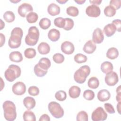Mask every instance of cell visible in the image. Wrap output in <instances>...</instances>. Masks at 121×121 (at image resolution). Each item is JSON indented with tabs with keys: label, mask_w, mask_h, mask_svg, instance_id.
<instances>
[{
	"label": "cell",
	"mask_w": 121,
	"mask_h": 121,
	"mask_svg": "<svg viewBox=\"0 0 121 121\" xmlns=\"http://www.w3.org/2000/svg\"><path fill=\"white\" fill-rule=\"evenodd\" d=\"M23 35V32L21 28L17 27L13 28L8 41L9 47L12 49L18 48L21 45Z\"/></svg>",
	"instance_id": "1"
},
{
	"label": "cell",
	"mask_w": 121,
	"mask_h": 121,
	"mask_svg": "<svg viewBox=\"0 0 121 121\" xmlns=\"http://www.w3.org/2000/svg\"><path fill=\"white\" fill-rule=\"evenodd\" d=\"M4 116L8 121H13L17 117L16 107L14 103L9 100L5 101L3 104Z\"/></svg>",
	"instance_id": "2"
},
{
	"label": "cell",
	"mask_w": 121,
	"mask_h": 121,
	"mask_svg": "<svg viewBox=\"0 0 121 121\" xmlns=\"http://www.w3.org/2000/svg\"><path fill=\"white\" fill-rule=\"evenodd\" d=\"M90 73V67L87 65H83L76 71L74 74L75 81L79 84L84 83L86 78Z\"/></svg>",
	"instance_id": "3"
},
{
	"label": "cell",
	"mask_w": 121,
	"mask_h": 121,
	"mask_svg": "<svg viewBox=\"0 0 121 121\" xmlns=\"http://www.w3.org/2000/svg\"><path fill=\"white\" fill-rule=\"evenodd\" d=\"M39 31L35 26H32L28 29V34L25 37L26 43L29 46L35 45L39 39Z\"/></svg>",
	"instance_id": "4"
},
{
	"label": "cell",
	"mask_w": 121,
	"mask_h": 121,
	"mask_svg": "<svg viewBox=\"0 0 121 121\" xmlns=\"http://www.w3.org/2000/svg\"><path fill=\"white\" fill-rule=\"evenodd\" d=\"M21 73V69L18 66L11 64L5 71L4 76L7 80L9 82H13L20 77Z\"/></svg>",
	"instance_id": "5"
},
{
	"label": "cell",
	"mask_w": 121,
	"mask_h": 121,
	"mask_svg": "<svg viewBox=\"0 0 121 121\" xmlns=\"http://www.w3.org/2000/svg\"><path fill=\"white\" fill-rule=\"evenodd\" d=\"M48 110L52 115L57 119L60 118L64 115V110L60 105L55 102H51L48 104Z\"/></svg>",
	"instance_id": "6"
},
{
	"label": "cell",
	"mask_w": 121,
	"mask_h": 121,
	"mask_svg": "<svg viewBox=\"0 0 121 121\" xmlns=\"http://www.w3.org/2000/svg\"><path fill=\"white\" fill-rule=\"evenodd\" d=\"M107 114L102 107L96 108L92 112L91 119L93 121H103L106 120Z\"/></svg>",
	"instance_id": "7"
},
{
	"label": "cell",
	"mask_w": 121,
	"mask_h": 121,
	"mask_svg": "<svg viewBox=\"0 0 121 121\" xmlns=\"http://www.w3.org/2000/svg\"><path fill=\"white\" fill-rule=\"evenodd\" d=\"M105 83L109 86H115L119 81V78L117 74L113 71H112L106 74L105 78Z\"/></svg>",
	"instance_id": "8"
},
{
	"label": "cell",
	"mask_w": 121,
	"mask_h": 121,
	"mask_svg": "<svg viewBox=\"0 0 121 121\" xmlns=\"http://www.w3.org/2000/svg\"><path fill=\"white\" fill-rule=\"evenodd\" d=\"M33 8L32 5L27 3H23L21 4L18 8L17 11L18 14L22 17H25L28 13L32 12Z\"/></svg>",
	"instance_id": "9"
},
{
	"label": "cell",
	"mask_w": 121,
	"mask_h": 121,
	"mask_svg": "<svg viewBox=\"0 0 121 121\" xmlns=\"http://www.w3.org/2000/svg\"><path fill=\"white\" fill-rule=\"evenodd\" d=\"M86 13L89 17H96L100 16L101 10L98 6L92 4L86 8Z\"/></svg>",
	"instance_id": "10"
},
{
	"label": "cell",
	"mask_w": 121,
	"mask_h": 121,
	"mask_svg": "<svg viewBox=\"0 0 121 121\" xmlns=\"http://www.w3.org/2000/svg\"><path fill=\"white\" fill-rule=\"evenodd\" d=\"M12 90L15 95H21L26 92V86L23 82L21 81L17 82L13 85Z\"/></svg>",
	"instance_id": "11"
},
{
	"label": "cell",
	"mask_w": 121,
	"mask_h": 121,
	"mask_svg": "<svg viewBox=\"0 0 121 121\" xmlns=\"http://www.w3.org/2000/svg\"><path fill=\"white\" fill-rule=\"evenodd\" d=\"M104 39V35L103 32L100 28H95L93 33L92 41L95 43L99 44L103 42Z\"/></svg>",
	"instance_id": "12"
},
{
	"label": "cell",
	"mask_w": 121,
	"mask_h": 121,
	"mask_svg": "<svg viewBox=\"0 0 121 121\" xmlns=\"http://www.w3.org/2000/svg\"><path fill=\"white\" fill-rule=\"evenodd\" d=\"M61 51L66 54H71L73 53L75 50V47L73 44L69 41H65L61 45Z\"/></svg>",
	"instance_id": "13"
},
{
	"label": "cell",
	"mask_w": 121,
	"mask_h": 121,
	"mask_svg": "<svg viewBox=\"0 0 121 121\" xmlns=\"http://www.w3.org/2000/svg\"><path fill=\"white\" fill-rule=\"evenodd\" d=\"M96 46L91 40L87 41L84 45L83 50L87 54L93 53L96 50Z\"/></svg>",
	"instance_id": "14"
},
{
	"label": "cell",
	"mask_w": 121,
	"mask_h": 121,
	"mask_svg": "<svg viewBox=\"0 0 121 121\" xmlns=\"http://www.w3.org/2000/svg\"><path fill=\"white\" fill-rule=\"evenodd\" d=\"M111 97V94L107 89H102L97 93V98L101 102H105L108 100Z\"/></svg>",
	"instance_id": "15"
},
{
	"label": "cell",
	"mask_w": 121,
	"mask_h": 121,
	"mask_svg": "<svg viewBox=\"0 0 121 121\" xmlns=\"http://www.w3.org/2000/svg\"><path fill=\"white\" fill-rule=\"evenodd\" d=\"M103 30L107 37H111L115 34L116 31V27L113 24L110 23L106 25L104 27Z\"/></svg>",
	"instance_id": "16"
},
{
	"label": "cell",
	"mask_w": 121,
	"mask_h": 121,
	"mask_svg": "<svg viewBox=\"0 0 121 121\" xmlns=\"http://www.w3.org/2000/svg\"><path fill=\"white\" fill-rule=\"evenodd\" d=\"M60 7L54 3H51L47 8L48 13L52 16H55L58 15L60 13Z\"/></svg>",
	"instance_id": "17"
},
{
	"label": "cell",
	"mask_w": 121,
	"mask_h": 121,
	"mask_svg": "<svg viewBox=\"0 0 121 121\" xmlns=\"http://www.w3.org/2000/svg\"><path fill=\"white\" fill-rule=\"evenodd\" d=\"M23 104L26 108L28 110H31L35 107L36 102L35 99L33 97L27 96L24 99Z\"/></svg>",
	"instance_id": "18"
},
{
	"label": "cell",
	"mask_w": 121,
	"mask_h": 121,
	"mask_svg": "<svg viewBox=\"0 0 121 121\" xmlns=\"http://www.w3.org/2000/svg\"><path fill=\"white\" fill-rule=\"evenodd\" d=\"M48 37L51 41L52 42H56L60 38V32L58 30L55 28L51 29L48 32Z\"/></svg>",
	"instance_id": "19"
},
{
	"label": "cell",
	"mask_w": 121,
	"mask_h": 121,
	"mask_svg": "<svg viewBox=\"0 0 121 121\" xmlns=\"http://www.w3.org/2000/svg\"><path fill=\"white\" fill-rule=\"evenodd\" d=\"M81 93V89L79 87L76 86H71L69 90V96L73 99L78 97Z\"/></svg>",
	"instance_id": "20"
},
{
	"label": "cell",
	"mask_w": 121,
	"mask_h": 121,
	"mask_svg": "<svg viewBox=\"0 0 121 121\" xmlns=\"http://www.w3.org/2000/svg\"><path fill=\"white\" fill-rule=\"evenodd\" d=\"M9 58L11 61L15 62H20L23 59L21 53L18 51H14L10 53Z\"/></svg>",
	"instance_id": "21"
},
{
	"label": "cell",
	"mask_w": 121,
	"mask_h": 121,
	"mask_svg": "<svg viewBox=\"0 0 121 121\" xmlns=\"http://www.w3.org/2000/svg\"><path fill=\"white\" fill-rule=\"evenodd\" d=\"M37 50L41 54H47L50 51V47L47 43L42 42L38 45Z\"/></svg>",
	"instance_id": "22"
},
{
	"label": "cell",
	"mask_w": 121,
	"mask_h": 121,
	"mask_svg": "<svg viewBox=\"0 0 121 121\" xmlns=\"http://www.w3.org/2000/svg\"><path fill=\"white\" fill-rule=\"evenodd\" d=\"M38 64L43 69L47 70L51 65V62L48 58L43 57L40 59Z\"/></svg>",
	"instance_id": "23"
},
{
	"label": "cell",
	"mask_w": 121,
	"mask_h": 121,
	"mask_svg": "<svg viewBox=\"0 0 121 121\" xmlns=\"http://www.w3.org/2000/svg\"><path fill=\"white\" fill-rule=\"evenodd\" d=\"M113 68V67L112 63L108 61H104L101 65V69L102 71L105 74H107L112 71Z\"/></svg>",
	"instance_id": "24"
},
{
	"label": "cell",
	"mask_w": 121,
	"mask_h": 121,
	"mask_svg": "<svg viewBox=\"0 0 121 121\" xmlns=\"http://www.w3.org/2000/svg\"><path fill=\"white\" fill-rule=\"evenodd\" d=\"M119 56V52L117 48L115 47L110 48L107 51L106 56L108 59L114 60Z\"/></svg>",
	"instance_id": "25"
},
{
	"label": "cell",
	"mask_w": 121,
	"mask_h": 121,
	"mask_svg": "<svg viewBox=\"0 0 121 121\" xmlns=\"http://www.w3.org/2000/svg\"><path fill=\"white\" fill-rule=\"evenodd\" d=\"M23 120L25 121H35L36 117L34 113L30 110L26 111L23 115Z\"/></svg>",
	"instance_id": "26"
},
{
	"label": "cell",
	"mask_w": 121,
	"mask_h": 121,
	"mask_svg": "<svg viewBox=\"0 0 121 121\" xmlns=\"http://www.w3.org/2000/svg\"><path fill=\"white\" fill-rule=\"evenodd\" d=\"M87 85L91 88L96 89L99 85V81L95 77H91L88 80Z\"/></svg>",
	"instance_id": "27"
},
{
	"label": "cell",
	"mask_w": 121,
	"mask_h": 121,
	"mask_svg": "<svg viewBox=\"0 0 121 121\" xmlns=\"http://www.w3.org/2000/svg\"><path fill=\"white\" fill-rule=\"evenodd\" d=\"M51 25V20L48 19V18L43 17L42 18L39 23V25L40 27L44 30L47 29L49 28Z\"/></svg>",
	"instance_id": "28"
},
{
	"label": "cell",
	"mask_w": 121,
	"mask_h": 121,
	"mask_svg": "<svg viewBox=\"0 0 121 121\" xmlns=\"http://www.w3.org/2000/svg\"><path fill=\"white\" fill-rule=\"evenodd\" d=\"M34 71L35 74L39 77H43L47 73L48 71L44 70L39 67L38 63L36 64L34 68Z\"/></svg>",
	"instance_id": "29"
},
{
	"label": "cell",
	"mask_w": 121,
	"mask_h": 121,
	"mask_svg": "<svg viewBox=\"0 0 121 121\" xmlns=\"http://www.w3.org/2000/svg\"><path fill=\"white\" fill-rule=\"evenodd\" d=\"M4 20L9 23L12 22L15 19V16L14 13L11 11H6L3 16Z\"/></svg>",
	"instance_id": "30"
},
{
	"label": "cell",
	"mask_w": 121,
	"mask_h": 121,
	"mask_svg": "<svg viewBox=\"0 0 121 121\" xmlns=\"http://www.w3.org/2000/svg\"><path fill=\"white\" fill-rule=\"evenodd\" d=\"M38 18V16L35 12H31L26 15V19L27 22L29 23H35Z\"/></svg>",
	"instance_id": "31"
},
{
	"label": "cell",
	"mask_w": 121,
	"mask_h": 121,
	"mask_svg": "<svg viewBox=\"0 0 121 121\" xmlns=\"http://www.w3.org/2000/svg\"><path fill=\"white\" fill-rule=\"evenodd\" d=\"M104 13L106 16L108 17H112L115 15L116 10L112 6L108 5L104 8Z\"/></svg>",
	"instance_id": "32"
},
{
	"label": "cell",
	"mask_w": 121,
	"mask_h": 121,
	"mask_svg": "<svg viewBox=\"0 0 121 121\" xmlns=\"http://www.w3.org/2000/svg\"><path fill=\"white\" fill-rule=\"evenodd\" d=\"M67 14L72 17H76L78 15V9L75 6H69L66 9Z\"/></svg>",
	"instance_id": "33"
},
{
	"label": "cell",
	"mask_w": 121,
	"mask_h": 121,
	"mask_svg": "<svg viewBox=\"0 0 121 121\" xmlns=\"http://www.w3.org/2000/svg\"><path fill=\"white\" fill-rule=\"evenodd\" d=\"M36 52L35 49L28 48L26 49L24 51L25 56L28 59H32L34 58L36 55Z\"/></svg>",
	"instance_id": "34"
},
{
	"label": "cell",
	"mask_w": 121,
	"mask_h": 121,
	"mask_svg": "<svg viewBox=\"0 0 121 121\" xmlns=\"http://www.w3.org/2000/svg\"><path fill=\"white\" fill-rule=\"evenodd\" d=\"M74 59L75 62L78 63H82L87 61V57L81 53H78L74 56Z\"/></svg>",
	"instance_id": "35"
},
{
	"label": "cell",
	"mask_w": 121,
	"mask_h": 121,
	"mask_svg": "<svg viewBox=\"0 0 121 121\" xmlns=\"http://www.w3.org/2000/svg\"><path fill=\"white\" fill-rule=\"evenodd\" d=\"M76 120L77 121H88V114L85 111H81L77 114Z\"/></svg>",
	"instance_id": "36"
},
{
	"label": "cell",
	"mask_w": 121,
	"mask_h": 121,
	"mask_svg": "<svg viewBox=\"0 0 121 121\" xmlns=\"http://www.w3.org/2000/svg\"><path fill=\"white\" fill-rule=\"evenodd\" d=\"M55 97L59 101H63L67 98V94L64 91L59 90L55 93Z\"/></svg>",
	"instance_id": "37"
},
{
	"label": "cell",
	"mask_w": 121,
	"mask_h": 121,
	"mask_svg": "<svg viewBox=\"0 0 121 121\" xmlns=\"http://www.w3.org/2000/svg\"><path fill=\"white\" fill-rule=\"evenodd\" d=\"M54 25L59 28H64L65 25V19L62 17H58L54 19Z\"/></svg>",
	"instance_id": "38"
},
{
	"label": "cell",
	"mask_w": 121,
	"mask_h": 121,
	"mask_svg": "<svg viewBox=\"0 0 121 121\" xmlns=\"http://www.w3.org/2000/svg\"><path fill=\"white\" fill-rule=\"evenodd\" d=\"M83 95L85 99L89 101L93 100L95 96V93L92 90L90 89H87L85 90L83 93Z\"/></svg>",
	"instance_id": "39"
},
{
	"label": "cell",
	"mask_w": 121,
	"mask_h": 121,
	"mask_svg": "<svg viewBox=\"0 0 121 121\" xmlns=\"http://www.w3.org/2000/svg\"><path fill=\"white\" fill-rule=\"evenodd\" d=\"M65 25L63 29L66 31H69L71 30L74 26V21L70 18H65Z\"/></svg>",
	"instance_id": "40"
},
{
	"label": "cell",
	"mask_w": 121,
	"mask_h": 121,
	"mask_svg": "<svg viewBox=\"0 0 121 121\" xmlns=\"http://www.w3.org/2000/svg\"><path fill=\"white\" fill-rule=\"evenodd\" d=\"M53 61L58 64H60L62 63L64 60V56L63 54L59 53H55L53 55L52 57Z\"/></svg>",
	"instance_id": "41"
},
{
	"label": "cell",
	"mask_w": 121,
	"mask_h": 121,
	"mask_svg": "<svg viewBox=\"0 0 121 121\" xmlns=\"http://www.w3.org/2000/svg\"><path fill=\"white\" fill-rule=\"evenodd\" d=\"M28 92L32 96H36L39 94V89L36 86H31L28 88Z\"/></svg>",
	"instance_id": "42"
},
{
	"label": "cell",
	"mask_w": 121,
	"mask_h": 121,
	"mask_svg": "<svg viewBox=\"0 0 121 121\" xmlns=\"http://www.w3.org/2000/svg\"><path fill=\"white\" fill-rule=\"evenodd\" d=\"M110 6L113 7L115 10L120 8L121 5V1L120 0H112L110 1Z\"/></svg>",
	"instance_id": "43"
},
{
	"label": "cell",
	"mask_w": 121,
	"mask_h": 121,
	"mask_svg": "<svg viewBox=\"0 0 121 121\" xmlns=\"http://www.w3.org/2000/svg\"><path fill=\"white\" fill-rule=\"evenodd\" d=\"M104 107L106 111L110 114L115 113V110L113 106L109 103H105L104 104Z\"/></svg>",
	"instance_id": "44"
},
{
	"label": "cell",
	"mask_w": 121,
	"mask_h": 121,
	"mask_svg": "<svg viewBox=\"0 0 121 121\" xmlns=\"http://www.w3.org/2000/svg\"><path fill=\"white\" fill-rule=\"evenodd\" d=\"M112 23L116 27V30L118 32H121V21L120 19H115L112 21Z\"/></svg>",
	"instance_id": "45"
},
{
	"label": "cell",
	"mask_w": 121,
	"mask_h": 121,
	"mask_svg": "<svg viewBox=\"0 0 121 121\" xmlns=\"http://www.w3.org/2000/svg\"><path fill=\"white\" fill-rule=\"evenodd\" d=\"M39 121H50V117L46 114H43L42 116H41L39 120Z\"/></svg>",
	"instance_id": "46"
},
{
	"label": "cell",
	"mask_w": 121,
	"mask_h": 121,
	"mask_svg": "<svg viewBox=\"0 0 121 121\" xmlns=\"http://www.w3.org/2000/svg\"><path fill=\"white\" fill-rule=\"evenodd\" d=\"M0 47H2L4 44L5 43V35L2 34L0 33Z\"/></svg>",
	"instance_id": "47"
},
{
	"label": "cell",
	"mask_w": 121,
	"mask_h": 121,
	"mask_svg": "<svg viewBox=\"0 0 121 121\" xmlns=\"http://www.w3.org/2000/svg\"><path fill=\"white\" fill-rule=\"evenodd\" d=\"M102 0H90L89 2L91 3H92L93 5H100L102 2Z\"/></svg>",
	"instance_id": "48"
},
{
	"label": "cell",
	"mask_w": 121,
	"mask_h": 121,
	"mask_svg": "<svg viewBox=\"0 0 121 121\" xmlns=\"http://www.w3.org/2000/svg\"><path fill=\"white\" fill-rule=\"evenodd\" d=\"M121 93L118 92L117 93V95L116 96V99L118 101V102H121Z\"/></svg>",
	"instance_id": "49"
},
{
	"label": "cell",
	"mask_w": 121,
	"mask_h": 121,
	"mask_svg": "<svg viewBox=\"0 0 121 121\" xmlns=\"http://www.w3.org/2000/svg\"><path fill=\"white\" fill-rule=\"evenodd\" d=\"M117 109L118 113L121 114V102H118L117 104Z\"/></svg>",
	"instance_id": "50"
},
{
	"label": "cell",
	"mask_w": 121,
	"mask_h": 121,
	"mask_svg": "<svg viewBox=\"0 0 121 121\" xmlns=\"http://www.w3.org/2000/svg\"><path fill=\"white\" fill-rule=\"evenodd\" d=\"M74 1H75V2H76V3H77L78 4H80V5H81V4H83V3L86 1V0H75Z\"/></svg>",
	"instance_id": "51"
},
{
	"label": "cell",
	"mask_w": 121,
	"mask_h": 121,
	"mask_svg": "<svg viewBox=\"0 0 121 121\" xmlns=\"http://www.w3.org/2000/svg\"><path fill=\"white\" fill-rule=\"evenodd\" d=\"M57 2H59L60 4H63L65 3L66 2H67L68 1V0H56Z\"/></svg>",
	"instance_id": "52"
},
{
	"label": "cell",
	"mask_w": 121,
	"mask_h": 121,
	"mask_svg": "<svg viewBox=\"0 0 121 121\" xmlns=\"http://www.w3.org/2000/svg\"><path fill=\"white\" fill-rule=\"evenodd\" d=\"M0 21H1V24H0V29H2L4 27V26H5V24H4V22L3 23L2 20L1 19H0Z\"/></svg>",
	"instance_id": "53"
},
{
	"label": "cell",
	"mask_w": 121,
	"mask_h": 121,
	"mask_svg": "<svg viewBox=\"0 0 121 121\" xmlns=\"http://www.w3.org/2000/svg\"><path fill=\"white\" fill-rule=\"evenodd\" d=\"M10 1L12 2H13V3H17L18 2L20 1V0H10Z\"/></svg>",
	"instance_id": "54"
}]
</instances>
